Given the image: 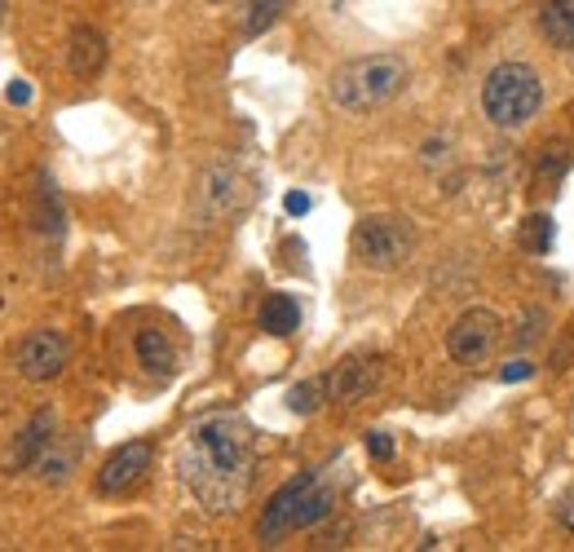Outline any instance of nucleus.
I'll return each instance as SVG.
<instances>
[{
  "mask_svg": "<svg viewBox=\"0 0 574 552\" xmlns=\"http://www.w3.org/2000/svg\"><path fill=\"white\" fill-rule=\"evenodd\" d=\"M177 473L186 490L217 517L234 512L247 499V486L256 477V433L243 416L217 411L190 424L177 451Z\"/></svg>",
  "mask_w": 574,
  "mask_h": 552,
  "instance_id": "f257e3e1",
  "label": "nucleus"
},
{
  "mask_svg": "<svg viewBox=\"0 0 574 552\" xmlns=\"http://www.w3.org/2000/svg\"><path fill=\"white\" fill-rule=\"evenodd\" d=\"M411 80L407 58L398 54H367V58H350L332 71L328 80V98L332 107L350 111V115H367L385 102H394Z\"/></svg>",
  "mask_w": 574,
  "mask_h": 552,
  "instance_id": "f03ea898",
  "label": "nucleus"
},
{
  "mask_svg": "<svg viewBox=\"0 0 574 552\" xmlns=\"http://www.w3.org/2000/svg\"><path fill=\"white\" fill-rule=\"evenodd\" d=\"M543 107V80L530 63H499L482 85V111L495 129H521Z\"/></svg>",
  "mask_w": 574,
  "mask_h": 552,
  "instance_id": "7ed1b4c3",
  "label": "nucleus"
},
{
  "mask_svg": "<svg viewBox=\"0 0 574 552\" xmlns=\"http://www.w3.org/2000/svg\"><path fill=\"white\" fill-rule=\"evenodd\" d=\"M350 247H354L358 265L389 274V269H402L407 256L416 252V225L407 217H398V212H376V217H363L354 225Z\"/></svg>",
  "mask_w": 574,
  "mask_h": 552,
  "instance_id": "20e7f679",
  "label": "nucleus"
},
{
  "mask_svg": "<svg viewBox=\"0 0 574 552\" xmlns=\"http://www.w3.org/2000/svg\"><path fill=\"white\" fill-rule=\"evenodd\" d=\"M314 486H319V473H301V477H292V482H283V486L265 499V508H261L256 539H261V543H274V539H283V534L301 530V517H306V504H310Z\"/></svg>",
  "mask_w": 574,
  "mask_h": 552,
  "instance_id": "39448f33",
  "label": "nucleus"
},
{
  "mask_svg": "<svg viewBox=\"0 0 574 552\" xmlns=\"http://www.w3.org/2000/svg\"><path fill=\"white\" fill-rule=\"evenodd\" d=\"M499 336H504L499 314L473 306V310H464V314L451 323V332H446V350H451V358H455L460 367H482V363H490Z\"/></svg>",
  "mask_w": 574,
  "mask_h": 552,
  "instance_id": "423d86ee",
  "label": "nucleus"
},
{
  "mask_svg": "<svg viewBox=\"0 0 574 552\" xmlns=\"http://www.w3.org/2000/svg\"><path fill=\"white\" fill-rule=\"evenodd\" d=\"M67 358H71L67 336L54 332V328H36V332L23 336V345H19V354H14V367H19L23 380L45 385V380H58V376H63Z\"/></svg>",
  "mask_w": 574,
  "mask_h": 552,
  "instance_id": "0eeeda50",
  "label": "nucleus"
},
{
  "mask_svg": "<svg viewBox=\"0 0 574 552\" xmlns=\"http://www.w3.org/2000/svg\"><path fill=\"white\" fill-rule=\"evenodd\" d=\"M323 380H328V402L354 407V402H363L367 394L380 389V380H385V358H380V354H354V358L336 363Z\"/></svg>",
  "mask_w": 574,
  "mask_h": 552,
  "instance_id": "6e6552de",
  "label": "nucleus"
},
{
  "mask_svg": "<svg viewBox=\"0 0 574 552\" xmlns=\"http://www.w3.org/2000/svg\"><path fill=\"white\" fill-rule=\"evenodd\" d=\"M151 460H155V446L142 442V438L115 446V451L102 460V468H98V490H102V495H129V490L142 486V477L151 473Z\"/></svg>",
  "mask_w": 574,
  "mask_h": 552,
  "instance_id": "1a4fd4ad",
  "label": "nucleus"
},
{
  "mask_svg": "<svg viewBox=\"0 0 574 552\" xmlns=\"http://www.w3.org/2000/svg\"><path fill=\"white\" fill-rule=\"evenodd\" d=\"M58 438V416H54V407H41L23 429H19V438H14V446L5 451V473H23V468H36V460L45 455V446Z\"/></svg>",
  "mask_w": 574,
  "mask_h": 552,
  "instance_id": "9d476101",
  "label": "nucleus"
},
{
  "mask_svg": "<svg viewBox=\"0 0 574 552\" xmlns=\"http://www.w3.org/2000/svg\"><path fill=\"white\" fill-rule=\"evenodd\" d=\"M243 199H247L243 177H239L230 164H217V168H208V173H203V181H199V208H203V217H208V221L230 217Z\"/></svg>",
  "mask_w": 574,
  "mask_h": 552,
  "instance_id": "9b49d317",
  "label": "nucleus"
},
{
  "mask_svg": "<svg viewBox=\"0 0 574 552\" xmlns=\"http://www.w3.org/2000/svg\"><path fill=\"white\" fill-rule=\"evenodd\" d=\"M67 67L76 80H93L102 67H107V36L89 23H80L71 36H67Z\"/></svg>",
  "mask_w": 574,
  "mask_h": 552,
  "instance_id": "f8f14e48",
  "label": "nucleus"
},
{
  "mask_svg": "<svg viewBox=\"0 0 574 552\" xmlns=\"http://www.w3.org/2000/svg\"><path fill=\"white\" fill-rule=\"evenodd\" d=\"M539 32L552 49L574 54V0H543L539 5Z\"/></svg>",
  "mask_w": 574,
  "mask_h": 552,
  "instance_id": "ddd939ff",
  "label": "nucleus"
},
{
  "mask_svg": "<svg viewBox=\"0 0 574 552\" xmlns=\"http://www.w3.org/2000/svg\"><path fill=\"white\" fill-rule=\"evenodd\" d=\"M133 350H137V363H142L151 376H173L177 350H173V341H168L159 328H142V332L133 336Z\"/></svg>",
  "mask_w": 574,
  "mask_h": 552,
  "instance_id": "4468645a",
  "label": "nucleus"
},
{
  "mask_svg": "<svg viewBox=\"0 0 574 552\" xmlns=\"http://www.w3.org/2000/svg\"><path fill=\"white\" fill-rule=\"evenodd\" d=\"M76 464H80V442H76V438H54V442L45 446V455L36 460V473H41L45 482H67V477L76 473Z\"/></svg>",
  "mask_w": 574,
  "mask_h": 552,
  "instance_id": "2eb2a0df",
  "label": "nucleus"
},
{
  "mask_svg": "<svg viewBox=\"0 0 574 552\" xmlns=\"http://www.w3.org/2000/svg\"><path fill=\"white\" fill-rule=\"evenodd\" d=\"M297 328H301V306H297L292 297H283V292L265 297V306H261V332H269V336H292Z\"/></svg>",
  "mask_w": 574,
  "mask_h": 552,
  "instance_id": "dca6fc26",
  "label": "nucleus"
},
{
  "mask_svg": "<svg viewBox=\"0 0 574 552\" xmlns=\"http://www.w3.org/2000/svg\"><path fill=\"white\" fill-rule=\"evenodd\" d=\"M283 14H287V0H243L239 27H243V36H261V32H269Z\"/></svg>",
  "mask_w": 574,
  "mask_h": 552,
  "instance_id": "f3484780",
  "label": "nucleus"
},
{
  "mask_svg": "<svg viewBox=\"0 0 574 552\" xmlns=\"http://www.w3.org/2000/svg\"><path fill=\"white\" fill-rule=\"evenodd\" d=\"M517 247L530 252V256L552 252V217H548V212H530V217L517 225Z\"/></svg>",
  "mask_w": 574,
  "mask_h": 552,
  "instance_id": "a211bd4d",
  "label": "nucleus"
},
{
  "mask_svg": "<svg viewBox=\"0 0 574 552\" xmlns=\"http://www.w3.org/2000/svg\"><path fill=\"white\" fill-rule=\"evenodd\" d=\"M323 402H328V380L323 376L319 380H301V385L287 389V407H292L297 416H314Z\"/></svg>",
  "mask_w": 574,
  "mask_h": 552,
  "instance_id": "6ab92c4d",
  "label": "nucleus"
},
{
  "mask_svg": "<svg viewBox=\"0 0 574 552\" xmlns=\"http://www.w3.org/2000/svg\"><path fill=\"white\" fill-rule=\"evenodd\" d=\"M36 225L49 234H63V203H58V190L49 177H41V190H36Z\"/></svg>",
  "mask_w": 574,
  "mask_h": 552,
  "instance_id": "aec40b11",
  "label": "nucleus"
},
{
  "mask_svg": "<svg viewBox=\"0 0 574 552\" xmlns=\"http://www.w3.org/2000/svg\"><path fill=\"white\" fill-rule=\"evenodd\" d=\"M570 168V155H565V146H548L543 151V159H539V186H548V181H561V173Z\"/></svg>",
  "mask_w": 574,
  "mask_h": 552,
  "instance_id": "412c9836",
  "label": "nucleus"
},
{
  "mask_svg": "<svg viewBox=\"0 0 574 552\" xmlns=\"http://www.w3.org/2000/svg\"><path fill=\"white\" fill-rule=\"evenodd\" d=\"M530 376H534V363H526V358H512V363H504V372H499L504 385H512V380H530Z\"/></svg>",
  "mask_w": 574,
  "mask_h": 552,
  "instance_id": "4be33fe9",
  "label": "nucleus"
},
{
  "mask_svg": "<svg viewBox=\"0 0 574 552\" xmlns=\"http://www.w3.org/2000/svg\"><path fill=\"white\" fill-rule=\"evenodd\" d=\"M367 451H372V460H394V438L389 433H367Z\"/></svg>",
  "mask_w": 574,
  "mask_h": 552,
  "instance_id": "5701e85b",
  "label": "nucleus"
},
{
  "mask_svg": "<svg viewBox=\"0 0 574 552\" xmlns=\"http://www.w3.org/2000/svg\"><path fill=\"white\" fill-rule=\"evenodd\" d=\"M287 212H310V195H287Z\"/></svg>",
  "mask_w": 574,
  "mask_h": 552,
  "instance_id": "b1692460",
  "label": "nucleus"
},
{
  "mask_svg": "<svg viewBox=\"0 0 574 552\" xmlns=\"http://www.w3.org/2000/svg\"><path fill=\"white\" fill-rule=\"evenodd\" d=\"M5 10H10V0H0V23H5Z\"/></svg>",
  "mask_w": 574,
  "mask_h": 552,
  "instance_id": "393cba45",
  "label": "nucleus"
}]
</instances>
